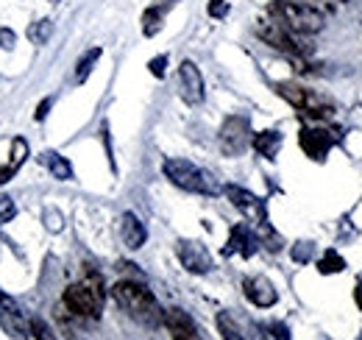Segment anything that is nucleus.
<instances>
[{
	"mask_svg": "<svg viewBox=\"0 0 362 340\" xmlns=\"http://www.w3.org/2000/svg\"><path fill=\"white\" fill-rule=\"evenodd\" d=\"M112 298L117 301V307H123L132 318L142 321V324H159V321H165V312H162L159 301L153 298V293L142 282H132V279L117 282L112 288Z\"/></svg>",
	"mask_w": 362,
	"mask_h": 340,
	"instance_id": "1",
	"label": "nucleus"
},
{
	"mask_svg": "<svg viewBox=\"0 0 362 340\" xmlns=\"http://www.w3.org/2000/svg\"><path fill=\"white\" fill-rule=\"evenodd\" d=\"M268 14H271L276 23H281L284 28H290L293 34H301V37H310L323 31V14L317 11L315 6H307V3H296V0H273L268 6Z\"/></svg>",
	"mask_w": 362,
	"mask_h": 340,
	"instance_id": "2",
	"label": "nucleus"
},
{
	"mask_svg": "<svg viewBox=\"0 0 362 340\" xmlns=\"http://www.w3.org/2000/svg\"><path fill=\"white\" fill-rule=\"evenodd\" d=\"M103 296H106L103 279L98 273H87L81 282H76V285H70L64 290L62 301L78 318H100V312H103Z\"/></svg>",
	"mask_w": 362,
	"mask_h": 340,
	"instance_id": "3",
	"label": "nucleus"
},
{
	"mask_svg": "<svg viewBox=\"0 0 362 340\" xmlns=\"http://www.w3.org/2000/svg\"><path fill=\"white\" fill-rule=\"evenodd\" d=\"M162 173L170 184H176L179 190H187V193H198V196H218L221 193V187L215 184V178L206 170L187 162V159H165Z\"/></svg>",
	"mask_w": 362,
	"mask_h": 340,
	"instance_id": "4",
	"label": "nucleus"
},
{
	"mask_svg": "<svg viewBox=\"0 0 362 340\" xmlns=\"http://www.w3.org/2000/svg\"><path fill=\"white\" fill-rule=\"evenodd\" d=\"M254 31H257V37L265 45H271V47L287 53V56H310L313 53V45L301 42V34H293L290 28H284L281 23H276L273 17L271 20H259Z\"/></svg>",
	"mask_w": 362,
	"mask_h": 340,
	"instance_id": "5",
	"label": "nucleus"
},
{
	"mask_svg": "<svg viewBox=\"0 0 362 340\" xmlns=\"http://www.w3.org/2000/svg\"><path fill=\"white\" fill-rule=\"evenodd\" d=\"M218 142H221V151L226 157H240L248 142H251V126H248V118L243 115H231L223 120V126L218 131Z\"/></svg>",
	"mask_w": 362,
	"mask_h": 340,
	"instance_id": "6",
	"label": "nucleus"
},
{
	"mask_svg": "<svg viewBox=\"0 0 362 340\" xmlns=\"http://www.w3.org/2000/svg\"><path fill=\"white\" fill-rule=\"evenodd\" d=\"M0 327H3V332H8L11 338L17 340L31 335V321L25 318L20 304L11 296H6V293H0Z\"/></svg>",
	"mask_w": 362,
	"mask_h": 340,
	"instance_id": "7",
	"label": "nucleus"
},
{
	"mask_svg": "<svg viewBox=\"0 0 362 340\" xmlns=\"http://www.w3.org/2000/svg\"><path fill=\"white\" fill-rule=\"evenodd\" d=\"M176 254H179L181 265H184L189 273H198V276H201V273H209V271L215 268L212 254H209L206 246L198 243V240H179Z\"/></svg>",
	"mask_w": 362,
	"mask_h": 340,
	"instance_id": "8",
	"label": "nucleus"
},
{
	"mask_svg": "<svg viewBox=\"0 0 362 340\" xmlns=\"http://www.w3.org/2000/svg\"><path fill=\"white\" fill-rule=\"evenodd\" d=\"M179 86H181V98L189 106H195V103L204 101V76H201V70H198L195 62L184 59L179 64Z\"/></svg>",
	"mask_w": 362,
	"mask_h": 340,
	"instance_id": "9",
	"label": "nucleus"
},
{
	"mask_svg": "<svg viewBox=\"0 0 362 340\" xmlns=\"http://www.w3.org/2000/svg\"><path fill=\"white\" fill-rule=\"evenodd\" d=\"M298 145H301V151H304L310 159L323 162L326 154H329V148L334 145V137H332L326 128H301V134H298Z\"/></svg>",
	"mask_w": 362,
	"mask_h": 340,
	"instance_id": "10",
	"label": "nucleus"
},
{
	"mask_svg": "<svg viewBox=\"0 0 362 340\" xmlns=\"http://www.w3.org/2000/svg\"><path fill=\"white\" fill-rule=\"evenodd\" d=\"M226 196H228V201H231V204H234L243 215L257 217L259 223H265V220H268V217H265V204H262V198H257V196H254V193H248L245 187L228 184Z\"/></svg>",
	"mask_w": 362,
	"mask_h": 340,
	"instance_id": "11",
	"label": "nucleus"
},
{
	"mask_svg": "<svg viewBox=\"0 0 362 340\" xmlns=\"http://www.w3.org/2000/svg\"><path fill=\"white\" fill-rule=\"evenodd\" d=\"M243 290H245V298L254 307H262V310H268V307H273L279 301L276 288L271 285V279H265V276H248L243 282Z\"/></svg>",
	"mask_w": 362,
	"mask_h": 340,
	"instance_id": "12",
	"label": "nucleus"
},
{
	"mask_svg": "<svg viewBox=\"0 0 362 340\" xmlns=\"http://www.w3.org/2000/svg\"><path fill=\"white\" fill-rule=\"evenodd\" d=\"M165 327L170 332V340H201V332H198L195 321L184 310H179V307L165 312Z\"/></svg>",
	"mask_w": 362,
	"mask_h": 340,
	"instance_id": "13",
	"label": "nucleus"
},
{
	"mask_svg": "<svg viewBox=\"0 0 362 340\" xmlns=\"http://www.w3.org/2000/svg\"><path fill=\"white\" fill-rule=\"evenodd\" d=\"M254 251H257V240H254V234L248 232V226H245V223L231 226V234H228V243H226V249H223V254L251 256Z\"/></svg>",
	"mask_w": 362,
	"mask_h": 340,
	"instance_id": "14",
	"label": "nucleus"
},
{
	"mask_svg": "<svg viewBox=\"0 0 362 340\" xmlns=\"http://www.w3.org/2000/svg\"><path fill=\"white\" fill-rule=\"evenodd\" d=\"M120 237H123V243H126L132 251L145 246L148 232H145L142 220H139L134 212H123V217H120Z\"/></svg>",
	"mask_w": 362,
	"mask_h": 340,
	"instance_id": "15",
	"label": "nucleus"
},
{
	"mask_svg": "<svg viewBox=\"0 0 362 340\" xmlns=\"http://www.w3.org/2000/svg\"><path fill=\"white\" fill-rule=\"evenodd\" d=\"M273 89H276L279 98H284L298 112H307L310 103H313V98H315L310 89H304L301 84H293V81H279V84H273Z\"/></svg>",
	"mask_w": 362,
	"mask_h": 340,
	"instance_id": "16",
	"label": "nucleus"
},
{
	"mask_svg": "<svg viewBox=\"0 0 362 340\" xmlns=\"http://www.w3.org/2000/svg\"><path fill=\"white\" fill-rule=\"evenodd\" d=\"M251 145H254V151L259 154V157H265V159H276L279 157V148H281V134L279 131H259V134H254L251 137Z\"/></svg>",
	"mask_w": 362,
	"mask_h": 340,
	"instance_id": "17",
	"label": "nucleus"
},
{
	"mask_svg": "<svg viewBox=\"0 0 362 340\" xmlns=\"http://www.w3.org/2000/svg\"><path fill=\"white\" fill-rule=\"evenodd\" d=\"M165 14H168V8L159 6V3L145 8V14H142V34L145 37H156L162 31V26H165Z\"/></svg>",
	"mask_w": 362,
	"mask_h": 340,
	"instance_id": "18",
	"label": "nucleus"
},
{
	"mask_svg": "<svg viewBox=\"0 0 362 340\" xmlns=\"http://www.w3.org/2000/svg\"><path fill=\"white\" fill-rule=\"evenodd\" d=\"M45 165L50 168V173H53V178H59V181H70L73 178V165L62 157V154H45Z\"/></svg>",
	"mask_w": 362,
	"mask_h": 340,
	"instance_id": "19",
	"label": "nucleus"
},
{
	"mask_svg": "<svg viewBox=\"0 0 362 340\" xmlns=\"http://www.w3.org/2000/svg\"><path fill=\"white\" fill-rule=\"evenodd\" d=\"M100 47H92V50H87L84 56H81V62H78V67H76V84H84L87 79H90L92 67L98 64V59H100Z\"/></svg>",
	"mask_w": 362,
	"mask_h": 340,
	"instance_id": "20",
	"label": "nucleus"
},
{
	"mask_svg": "<svg viewBox=\"0 0 362 340\" xmlns=\"http://www.w3.org/2000/svg\"><path fill=\"white\" fill-rule=\"evenodd\" d=\"M317 271H320L323 276H329V273H340V271H346V259L337 254L334 249H329L326 254L317 259Z\"/></svg>",
	"mask_w": 362,
	"mask_h": 340,
	"instance_id": "21",
	"label": "nucleus"
},
{
	"mask_svg": "<svg viewBox=\"0 0 362 340\" xmlns=\"http://www.w3.org/2000/svg\"><path fill=\"white\" fill-rule=\"evenodd\" d=\"M218 332L223 340H245L240 332V324L228 315V312H218Z\"/></svg>",
	"mask_w": 362,
	"mask_h": 340,
	"instance_id": "22",
	"label": "nucleus"
},
{
	"mask_svg": "<svg viewBox=\"0 0 362 340\" xmlns=\"http://www.w3.org/2000/svg\"><path fill=\"white\" fill-rule=\"evenodd\" d=\"M25 159H28V142L23 140V137H14V142H11V159H8V165L14 170H20L25 165Z\"/></svg>",
	"mask_w": 362,
	"mask_h": 340,
	"instance_id": "23",
	"label": "nucleus"
},
{
	"mask_svg": "<svg viewBox=\"0 0 362 340\" xmlns=\"http://www.w3.org/2000/svg\"><path fill=\"white\" fill-rule=\"evenodd\" d=\"M50 31H53V23H50V20L31 23V26H28V40H31L34 45H45L47 37H50Z\"/></svg>",
	"mask_w": 362,
	"mask_h": 340,
	"instance_id": "24",
	"label": "nucleus"
},
{
	"mask_svg": "<svg viewBox=\"0 0 362 340\" xmlns=\"http://www.w3.org/2000/svg\"><path fill=\"white\" fill-rule=\"evenodd\" d=\"M206 11H209V17H215V20H223V17L228 14V0H209Z\"/></svg>",
	"mask_w": 362,
	"mask_h": 340,
	"instance_id": "25",
	"label": "nucleus"
},
{
	"mask_svg": "<svg viewBox=\"0 0 362 340\" xmlns=\"http://www.w3.org/2000/svg\"><path fill=\"white\" fill-rule=\"evenodd\" d=\"M14 215H17V207H14V201L3 196V198H0V223H8Z\"/></svg>",
	"mask_w": 362,
	"mask_h": 340,
	"instance_id": "26",
	"label": "nucleus"
},
{
	"mask_svg": "<svg viewBox=\"0 0 362 340\" xmlns=\"http://www.w3.org/2000/svg\"><path fill=\"white\" fill-rule=\"evenodd\" d=\"M165 67H168V56H156V59L148 62V70H151V76H156V79H165Z\"/></svg>",
	"mask_w": 362,
	"mask_h": 340,
	"instance_id": "27",
	"label": "nucleus"
},
{
	"mask_svg": "<svg viewBox=\"0 0 362 340\" xmlns=\"http://www.w3.org/2000/svg\"><path fill=\"white\" fill-rule=\"evenodd\" d=\"M313 256V246L310 243H296V249H293V259L296 262H307Z\"/></svg>",
	"mask_w": 362,
	"mask_h": 340,
	"instance_id": "28",
	"label": "nucleus"
},
{
	"mask_svg": "<svg viewBox=\"0 0 362 340\" xmlns=\"http://www.w3.org/2000/svg\"><path fill=\"white\" fill-rule=\"evenodd\" d=\"M31 332H34V338L37 340H56L53 338V332L47 329L42 321H34V324H31Z\"/></svg>",
	"mask_w": 362,
	"mask_h": 340,
	"instance_id": "29",
	"label": "nucleus"
},
{
	"mask_svg": "<svg viewBox=\"0 0 362 340\" xmlns=\"http://www.w3.org/2000/svg\"><path fill=\"white\" fill-rule=\"evenodd\" d=\"M271 332L276 340H290V329L284 324H271Z\"/></svg>",
	"mask_w": 362,
	"mask_h": 340,
	"instance_id": "30",
	"label": "nucleus"
},
{
	"mask_svg": "<svg viewBox=\"0 0 362 340\" xmlns=\"http://www.w3.org/2000/svg\"><path fill=\"white\" fill-rule=\"evenodd\" d=\"M14 173H17V170L11 168L8 162H6V165H0V187H3L6 181H11V176H14Z\"/></svg>",
	"mask_w": 362,
	"mask_h": 340,
	"instance_id": "31",
	"label": "nucleus"
},
{
	"mask_svg": "<svg viewBox=\"0 0 362 340\" xmlns=\"http://www.w3.org/2000/svg\"><path fill=\"white\" fill-rule=\"evenodd\" d=\"M14 45V34L11 31H0V47H11Z\"/></svg>",
	"mask_w": 362,
	"mask_h": 340,
	"instance_id": "32",
	"label": "nucleus"
},
{
	"mask_svg": "<svg viewBox=\"0 0 362 340\" xmlns=\"http://www.w3.org/2000/svg\"><path fill=\"white\" fill-rule=\"evenodd\" d=\"M47 106H50V98H45L42 103H40V109H37V120H45L47 115Z\"/></svg>",
	"mask_w": 362,
	"mask_h": 340,
	"instance_id": "33",
	"label": "nucleus"
},
{
	"mask_svg": "<svg viewBox=\"0 0 362 340\" xmlns=\"http://www.w3.org/2000/svg\"><path fill=\"white\" fill-rule=\"evenodd\" d=\"M354 296H357V304H360V310H362V285L354 288Z\"/></svg>",
	"mask_w": 362,
	"mask_h": 340,
	"instance_id": "34",
	"label": "nucleus"
},
{
	"mask_svg": "<svg viewBox=\"0 0 362 340\" xmlns=\"http://www.w3.org/2000/svg\"><path fill=\"white\" fill-rule=\"evenodd\" d=\"M307 6H315V0H307Z\"/></svg>",
	"mask_w": 362,
	"mask_h": 340,
	"instance_id": "35",
	"label": "nucleus"
},
{
	"mask_svg": "<svg viewBox=\"0 0 362 340\" xmlns=\"http://www.w3.org/2000/svg\"><path fill=\"white\" fill-rule=\"evenodd\" d=\"M340 3H351V0H340Z\"/></svg>",
	"mask_w": 362,
	"mask_h": 340,
	"instance_id": "36",
	"label": "nucleus"
},
{
	"mask_svg": "<svg viewBox=\"0 0 362 340\" xmlns=\"http://www.w3.org/2000/svg\"><path fill=\"white\" fill-rule=\"evenodd\" d=\"M357 340H362V335H360V338H357Z\"/></svg>",
	"mask_w": 362,
	"mask_h": 340,
	"instance_id": "37",
	"label": "nucleus"
},
{
	"mask_svg": "<svg viewBox=\"0 0 362 340\" xmlns=\"http://www.w3.org/2000/svg\"><path fill=\"white\" fill-rule=\"evenodd\" d=\"M50 3H56V0H50Z\"/></svg>",
	"mask_w": 362,
	"mask_h": 340,
	"instance_id": "38",
	"label": "nucleus"
}]
</instances>
